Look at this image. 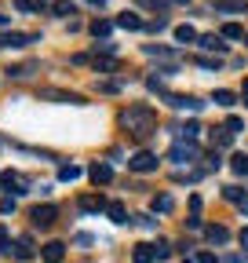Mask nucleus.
Instances as JSON below:
<instances>
[{
    "label": "nucleus",
    "instance_id": "1",
    "mask_svg": "<svg viewBox=\"0 0 248 263\" xmlns=\"http://www.w3.org/2000/svg\"><path fill=\"white\" fill-rule=\"evenodd\" d=\"M120 128L128 132L132 139H150L153 132H157V114H153L146 103H135L120 114Z\"/></svg>",
    "mask_w": 248,
    "mask_h": 263
},
{
    "label": "nucleus",
    "instance_id": "2",
    "mask_svg": "<svg viewBox=\"0 0 248 263\" xmlns=\"http://www.w3.org/2000/svg\"><path fill=\"white\" fill-rule=\"evenodd\" d=\"M128 168L132 172H157V157H153L150 150H139V154L128 157Z\"/></svg>",
    "mask_w": 248,
    "mask_h": 263
},
{
    "label": "nucleus",
    "instance_id": "3",
    "mask_svg": "<svg viewBox=\"0 0 248 263\" xmlns=\"http://www.w3.org/2000/svg\"><path fill=\"white\" fill-rule=\"evenodd\" d=\"M212 11L215 15H244L248 0H212Z\"/></svg>",
    "mask_w": 248,
    "mask_h": 263
},
{
    "label": "nucleus",
    "instance_id": "4",
    "mask_svg": "<svg viewBox=\"0 0 248 263\" xmlns=\"http://www.w3.org/2000/svg\"><path fill=\"white\" fill-rule=\"evenodd\" d=\"M55 216H58V212H55V205H37L33 212H29L33 227H51V223H55Z\"/></svg>",
    "mask_w": 248,
    "mask_h": 263
},
{
    "label": "nucleus",
    "instance_id": "5",
    "mask_svg": "<svg viewBox=\"0 0 248 263\" xmlns=\"http://www.w3.org/2000/svg\"><path fill=\"white\" fill-rule=\"evenodd\" d=\"M88 176H91V183H95V186H102V183H110V179H113V168H110L106 161H95V164L88 168Z\"/></svg>",
    "mask_w": 248,
    "mask_h": 263
},
{
    "label": "nucleus",
    "instance_id": "6",
    "mask_svg": "<svg viewBox=\"0 0 248 263\" xmlns=\"http://www.w3.org/2000/svg\"><path fill=\"white\" fill-rule=\"evenodd\" d=\"M22 44H37L33 33H4L0 37V48H22Z\"/></svg>",
    "mask_w": 248,
    "mask_h": 263
},
{
    "label": "nucleus",
    "instance_id": "7",
    "mask_svg": "<svg viewBox=\"0 0 248 263\" xmlns=\"http://www.w3.org/2000/svg\"><path fill=\"white\" fill-rule=\"evenodd\" d=\"M168 157H172V161H197V146H194V143H175V146L168 150Z\"/></svg>",
    "mask_w": 248,
    "mask_h": 263
},
{
    "label": "nucleus",
    "instance_id": "8",
    "mask_svg": "<svg viewBox=\"0 0 248 263\" xmlns=\"http://www.w3.org/2000/svg\"><path fill=\"white\" fill-rule=\"evenodd\" d=\"M132 259H135V263H153V259H157V245L139 241V245L132 249Z\"/></svg>",
    "mask_w": 248,
    "mask_h": 263
},
{
    "label": "nucleus",
    "instance_id": "9",
    "mask_svg": "<svg viewBox=\"0 0 248 263\" xmlns=\"http://www.w3.org/2000/svg\"><path fill=\"white\" fill-rule=\"evenodd\" d=\"M11 256L22 259V263H26V259H33V256H37V252H33V241H29V238H18V241L11 245Z\"/></svg>",
    "mask_w": 248,
    "mask_h": 263
},
{
    "label": "nucleus",
    "instance_id": "10",
    "mask_svg": "<svg viewBox=\"0 0 248 263\" xmlns=\"http://www.w3.org/2000/svg\"><path fill=\"white\" fill-rule=\"evenodd\" d=\"M40 256H44L48 263H62V256H66V245H62V241H48V245L40 249Z\"/></svg>",
    "mask_w": 248,
    "mask_h": 263
},
{
    "label": "nucleus",
    "instance_id": "11",
    "mask_svg": "<svg viewBox=\"0 0 248 263\" xmlns=\"http://www.w3.org/2000/svg\"><path fill=\"white\" fill-rule=\"evenodd\" d=\"M168 103L175 110H201L204 106V103H197V99H190V95H168Z\"/></svg>",
    "mask_w": 248,
    "mask_h": 263
},
{
    "label": "nucleus",
    "instance_id": "12",
    "mask_svg": "<svg viewBox=\"0 0 248 263\" xmlns=\"http://www.w3.org/2000/svg\"><path fill=\"white\" fill-rule=\"evenodd\" d=\"M0 179H4V186H8V194H26L22 186H26V179L18 176V172H4V176H0Z\"/></svg>",
    "mask_w": 248,
    "mask_h": 263
},
{
    "label": "nucleus",
    "instance_id": "13",
    "mask_svg": "<svg viewBox=\"0 0 248 263\" xmlns=\"http://www.w3.org/2000/svg\"><path fill=\"white\" fill-rule=\"evenodd\" d=\"M117 26H120V29H132V33H135V29H142V18H139L135 11H124V15H117Z\"/></svg>",
    "mask_w": 248,
    "mask_h": 263
},
{
    "label": "nucleus",
    "instance_id": "14",
    "mask_svg": "<svg viewBox=\"0 0 248 263\" xmlns=\"http://www.w3.org/2000/svg\"><path fill=\"white\" fill-rule=\"evenodd\" d=\"M175 41H179V44H194V41H197V29H194V26H186V22L175 26Z\"/></svg>",
    "mask_w": 248,
    "mask_h": 263
},
{
    "label": "nucleus",
    "instance_id": "15",
    "mask_svg": "<svg viewBox=\"0 0 248 263\" xmlns=\"http://www.w3.org/2000/svg\"><path fill=\"white\" fill-rule=\"evenodd\" d=\"M201 41V48L204 51H223L226 44H223V37H215V33H204V37H197Z\"/></svg>",
    "mask_w": 248,
    "mask_h": 263
},
{
    "label": "nucleus",
    "instance_id": "16",
    "mask_svg": "<svg viewBox=\"0 0 248 263\" xmlns=\"http://www.w3.org/2000/svg\"><path fill=\"white\" fill-rule=\"evenodd\" d=\"M106 212H110V219H113V223H132V219H128V209H124L120 201H110V209H106Z\"/></svg>",
    "mask_w": 248,
    "mask_h": 263
},
{
    "label": "nucleus",
    "instance_id": "17",
    "mask_svg": "<svg viewBox=\"0 0 248 263\" xmlns=\"http://www.w3.org/2000/svg\"><path fill=\"white\" fill-rule=\"evenodd\" d=\"M204 234H208V241H212V245H223V241L230 238V230H226V227H208Z\"/></svg>",
    "mask_w": 248,
    "mask_h": 263
},
{
    "label": "nucleus",
    "instance_id": "18",
    "mask_svg": "<svg viewBox=\"0 0 248 263\" xmlns=\"http://www.w3.org/2000/svg\"><path fill=\"white\" fill-rule=\"evenodd\" d=\"M80 209H88V212H102V209H110V205H106V197L99 194V197H84Z\"/></svg>",
    "mask_w": 248,
    "mask_h": 263
},
{
    "label": "nucleus",
    "instance_id": "19",
    "mask_svg": "<svg viewBox=\"0 0 248 263\" xmlns=\"http://www.w3.org/2000/svg\"><path fill=\"white\" fill-rule=\"evenodd\" d=\"M51 11H55V15H62V18H73V15H77V8L70 4V0H55Z\"/></svg>",
    "mask_w": 248,
    "mask_h": 263
},
{
    "label": "nucleus",
    "instance_id": "20",
    "mask_svg": "<svg viewBox=\"0 0 248 263\" xmlns=\"http://www.w3.org/2000/svg\"><path fill=\"white\" fill-rule=\"evenodd\" d=\"M58 179H62V183H77V179H80V168H77V164H62V168H58Z\"/></svg>",
    "mask_w": 248,
    "mask_h": 263
},
{
    "label": "nucleus",
    "instance_id": "21",
    "mask_svg": "<svg viewBox=\"0 0 248 263\" xmlns=\"http://www.w3.org/2000/svg\"><path fill=\"white\" fill-rule=\"evenodd\" d=\"M110 29H113V26H110L106 18H95V22H91V33H95V41H99V37L106 41V37H110Z\"/></svg>",
    "mask_w": 248,
    "mask_h": 263
},
{
    "label": "nucleus",
    "instance_id": "22",
    "mask_svg": "<svg viewBox=\"0 0 248 263\" xmlns=\"http://www.w3.org/2000/svg\"><path fill=\"white\" fill-rule=\"evenodd\" d=\"M95 70H99V73H113V70H117V59H113V55L95 59Z\"/></svg>",
    "mask_w": 248,
    "mask_h": 263
},
{
    "label": "nucleus",
    "instance_id": "23",
    "mask_svg": "<svg viewBox=\"0 0 248 263\" xmlns=\"http://www.w3.org/2000/svg\"><path fill=\"white\" fill-rule=\"evenodd\" d=\"M230 168H234L237 176H248V154H234V161H230Z\"/></svg>",
    "mask_w": 248,
    "mask_h": 263
},
{
    "label": "nucleus",
    "instance_id": "24",
    "mask_svg": "<svg viewBox=\"0 0 248 263\" xmlns=\"http://www.w3.org/2000/svg\"><path fill=\"white\" fill-rule=\"evenodd\" d=\"M18 11H44V0H15Z\"/></svg>",
    "mask_w": 248,
    "mask_h": 263
},
{
    "label": "nucleus",
    "instance_id": "25",
    "mask_svg": "<svg viewBox=\"0 0 248 263\" xmlns=\"http://www.w3.org/2000/svg\"><path fill=\"white\" fill-rule=\"evenodd\" d=\"M234 91H226V88H219V91H215V106H234Z\"/></svg>",
    "mask_w": 248,
    "mask_h": 263
},
{
    "label": "nucleus",
    "instance_id": "26",
    "mask_svg": "<svg viewBox=\"0 0 248 263\" xmlns=\"http://www.w3.org/2000/svg\"><path fill=\"white\" fill-rule=\"evenodd\" d=\"M230 139H234V132H230V128H219V132L212 136V143H215V146H230Z\"/></svg>",
    "mask_w": 248,
    "mask_h": 263
},
{
    "label": "nucleus",
    "instance_id": "27",
    "mask_svg": "<svg viewBox=\"0 0 248 263\" xmlns=\"http://www.w3.org/2000/svg\"><path fill=\"white\" fill-rule=\"evenodd\" d=\"M153 212H172V197L168 194H157V197H153Z\"/></svg>",
    "mask_w": 248,
    "mask_h": 263
},
{
    "label": "nucleus",
    "instance_id": "28",
    "mask_svg": "<svg viewBox=\"0 0 248 263\" xmlns=\"http://www.w3.org/2000/svg\"><path fill=\"white\" fill-rule=\"evenodd\" d=\"M223 37H226V41H241V37H244V29H241L237 22H230V26H223Z\"/></svg>",
    "mask_w": 248,
    "mask_h": 263
},
{
    "label": "nucleus",
    "instance_id": "29",
    "mask_svg": "<svg viewBox=\"0 0 248 263\" xmlns=\"http://www.w3.org/2000/svg\"><path fill=\"white\" fill-rule=\"evenodd\" d=\"M8 73H11V77H29V73H33V62H22V66H11Z\"/></svg>",
    "mask_w": 248,
    "mask_h": 263
},
{
    "label": "nucleus",
    "instance_id": "30",
    "mask_svg": "<svg viewBox=\"0 0 248 263\" xmlns=\"http://www.w3.org/2000/svg\"><path fill=\"white\" fill-rule=\"evenodd\" d=\"M146 55H153V59H172V51H168V48H157V44H146Z\"/></svg>",
    "mask_w": 248,
    "mask_h": 263
},
{
    "label": "nucleus",
    "instance_id": "31",
    "mask_svg": "<svg viewBox=\"0 0 248 263\" xmlns=\"http://www.w3.org/2000/svg\"><path fill=\"white\" fill-rule=\"evenodd\" d=\"M182 136H186V139H190V143H194V139L201 136V124H197V121H190V124H186V128H182Z\"/></svg>",
    "mask_w": 248,
    "mask_h": 263
},
{
    "label": "nucleus",
    "instance_id": "32",
    "mask_svg": "<svg viewBox=\"0 0 248 263\" xmlns=\"http://www.w3.org/2000/svg\"><path fill=\"white\" fill-rule=\"evenodd\" d=\"M139 4H146V8H157V11H168V8H172V0H139Z\"/></svg>",
    "mask_w": 248,
    "mask_h": 263
},
{
    "label": "nucleus",
    "instance_id": "33",
    "mask_svg": "<svg viewBox=\"0 0 248 263\" xmlns=\"http://www.w3.org/2000/svg\"><path fill=\"white\" fill-rule=\"evenodd\" d=\"M194 259H197V263H215V252H208V249H201V252H197Z\"/></svg>",
    "mask_w": 248,
    "mask_h": 263
},
{
    "label": "nucleus",
    "instance_id": "34",
    "mask_svg": "<svg viewBox=\"0 0 248 263\" xmlns=\"http://www.w3.org/2000/svg\"><path fill=\"white\" fill-rule=\"evenodd\" d=\"M226 197H230V201H244V194L237 186H226Z\"/></svg>",
    "mask_w": 248,
    "mask_h": 263
},
{
    "label": "nucleus",
    "instance_id": "35",
    "mask_svg": "<svg viewBox=\"0 0 248 263\" xmlns=\"http://www.w3.org/2000/svg\"><path fill=\"white\" fill-rule=\"evenodd\" d=\"M201 66H204V70H219V59H197Z\"/></svg>",
    "mask_w": 248,
    "mask_h": 263
},
{
    "label": "nucleus",
    "instance_id": "36",
    "mask_svg": "<svg viewBox=\"0 0 248 263\" xmlns=\"http://www.w3.org/2000/svg\"><path fill=\"white\" fill-rule=\"evenodd\" d=\"M226 128H230V132H241V128H244V121H241V117H230V121H226Z\"/></svg>",
    "mask_w": 248,
    "mask_h": 263
},
{
    "label": "nucleus",
    "instance_id": "37",
    "mask_svg": "<svg viewBox=\"0 0 248 263\" xmlns=\"http://www.w3.org/2000/svg\"><path fill=\"white\" fill-rule=\"evenodd\" d=\"M0 212H4V216L15 212V201H11V197H4V201H0Z\"/></svg>",
    "mask_w": 248,
    "mask_h": 263
},
{
    "label": "nucleus",
    "instance_id": "38",
    "mask_svg": "<svg viewBox=\"0 0 248 263\" xmlns=\"http://www.w3.org/2000/svg\"><path fill=\"white\" fill-rule=\"evenodd\" d=\"M0 252H11L8 249V230H0Z\"/></svg>",
    "mask_w": 248,
    "mask_h": 263
},
{
    "label": "nucleus",
    "instance_id": "39",
    "mask_svg": "<svg viewBox=\"0 0 248 263\" xmlns=\"http://www.w3.org/2000/svg\"><path fill=\"white\" fill-rule=\"evenodd\" d=\"M241 245H244V249H248V227H244V230H241Z\"/></svg>",
    "mask_w": 248,
    "mask_h": 263
},
{
    "label": "nucleus",
    "instance_id": "40",
    "mask_svg": "<svg viewBox=\"0 0 248 263\" xmlns=\"http://www.w3.org/2000/svg\"><path fill=\"white\" fill-rule=\"evenodd\" d=\"M182 263H197V259H194V256H186V259H182Z\"/></svg>",
    "mask_w": 248,
    "mask_h": 263
},
{
    "label": "nucleus",
    "instance_id": "41",
    "mask_svg": "<svg viewBox=\"0 0 248 263\" xmlns=\"http://www.w3.org/2000/svg\"><path fill=\"white\" fill-rule=\"evenodd\" d=\"M91 4H106V0H91Z\"/></svg>",
    "mask_w": 248,
    "mask_h": 263
},
{
    "label": "nucleus",
    "instance_id": "42",
    "mask_svg": "<svg viewBox=\"0 0 248 263\" xmlns=\"http://www.w3.org/2000/svg\"><path fill=\"white\" fill-rule=\"evenodd\" d=\"M244 95H248V81H244Z\"/></svg>",
    "mask_w": 248,
    "mask_h": 263
}]
</instances>
